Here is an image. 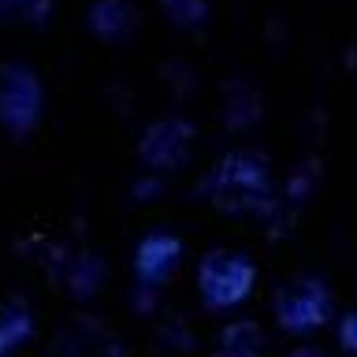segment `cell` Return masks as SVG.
Returning a JSON list of instances; mask_svg holds the SVG:
<instances>
[{"instance_id":"52a82bcc","label":"cell","mask_w":357,"mask_h":357,"mask_svg":"<svg viewBox=\"0 0 357 357\" xmlns=\"http://www.w3.org/2000/svg\"><path fill=\"white\" fill-rule=\"evenodd\" d=\"M339 346L346 354L357 357V312H346L342 324H339Z\"/></svg>"},{"instance_id":"5b68a950","label":"cell","mask_w":357,"mask_h":357,"mask_svg":"<svg viewBox=\"0 0 357 357\" xmlns=\"http://www.w3.org/2000/svg\"><path fill=\"white\" fill-rule=\"evenodd\" d=\"M264 354V335L253 320H238L231 328H223L216 357H261Z\"/></svg>"},{"instance_id":"3957f363","label":"cell","mask_w":357,"mask_h":357,"mask_svg":"<svg viewBox=\"0 0 357 357\" xmlns=\"http://www.w3.org/2000/svg\"><path fill=\"white\" fill-rule=\"evenodd\" d=\"M331 317V294L320 279L301 275L275 294V320L287 335H309Z\"/></svg>"},{"instance_id":"8992f818","label":"cell","mask_w":357,"mask_h":357,"mask_svg":"<svg viewBox=\"0 0 357 357\" xmlns=\"http://www.w3.org/2000/svg\"><path fill=\"white\" fill-rule=\"evenodd\" d=\"M175 257H178V242L175 238H149L142 245V253H138V268H142V275L145 279H160L167 275V268L175 264Z\"/></svg>"},{"instance_id":"277c9868","label":"cell","mask_w":357,"mask_h":357,"mask_svg":"<svg viewBox=\"0 0 357 357\" xmlns=\"http://www.w3.org/2000/svg\"><path fill=\"white\" fill-rule=\"evenodd\" d=\"M186 145H190V127H183V123H160V127H153V134L145 138L142 156L153 167H175V164H183Z\"/></svg>"},{"instance_id":"7a4b0ae2","label":"cell","mask_w":357,"mask_h":357,"mask_svg":"<svg viewBox=\"0 0 357 357\" xmlns=\"http://www.w3.org/2000/svg\"><path fill=\"white\" fill-rule=\"evenodd\" d=\"M257 283V272L253 264L238 253H208L201 261V275H197V287H201V298H205L208 309H231L245 301V294L253 290Z\"/></svg>"},{"instance_id":"ba28073f","label":"cell","mask_w":357,"mask_h":357,"mask_svg":"<svg viewBox=\"0 0 357 357\" xmlns=\"http://www.w3.org/2000/svg\"><path fill=\"white\" fill-rule=\"evenodd\" d=\"M290 357H324V354L317 350V346H298V350L290 354Z\"/></svg>"},{"instance_id":"6da1fadb","label":"cell","mask_w":357,"mask_h":357,"mask_svg":"<svg viewBox=\"0 0 357 357\" xmlns=\"http://www.w3.org/2000/svg\"><path fill=\"white\" fill-rule=\"evenodd\" d=\"M212 197L220 208L227 212H261L272 201V183H268L264 160H257L250 153H231L223 156L212 172Z\"/></svg>"}]
</instances>
